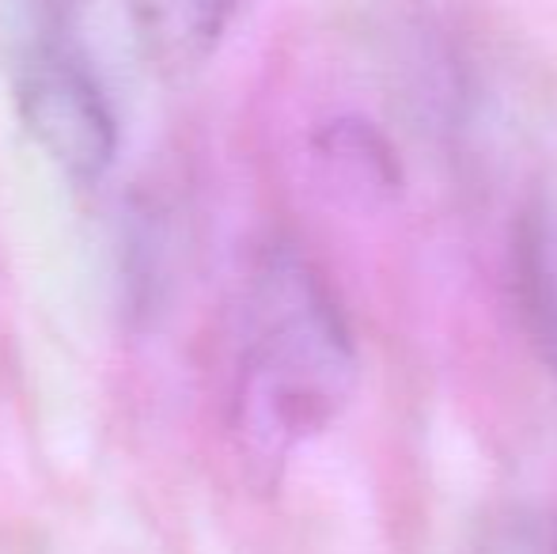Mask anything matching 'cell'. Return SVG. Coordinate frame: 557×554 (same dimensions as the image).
<instances>
[{"label":"cell","mask_w":557,"mask_h":554,"mask_svg":"<svg viewBox=\"0 0 557 554\" xmlns=\"http://www.w3.org/2000/svg\"><path fill=\"white\" fill-rule=\"evenodd\" d=\"M357 392V342L334 288L293 244H270L243 293L232 436L258 482L342 418Z\"/></svg>","instance_id":"obj_1"},{"label":"cell","mask_w":557,"mask_h":554,"mask_svg":"<svg viewBox=\"0 0 557 554\" xmlns=\"http://www.w3.org/2000/svg\"><path fill=\"white\" fill-rule=\"evenodd\" d=\"M20 119L73 183H99L117 160V119L103 81L76 42L73 0H38L15 76Z\"/></svg>","instance_id":"obj_2"},{"label":"cell","mask_w":557,"mask_h":554,"mask_svg":"<svg viewBox=\"0 0 557 554\" xmlns=\"http://www.w3.org/2000/svg\"><path fill=\"white\" fill-rule=\"evenodd\" d=\"M516 296L528 338L557 387V194L523 209L516 229Z\"/></svg>","instance_id":"obj_3"},{"label":"cell","mask_w":557,"mask_h":554,"mask_svg":"<svg viewBox=\"0 0 557 554\" xmlns=\"http://www.w3.org/2000/svg\"><path fill=\"white\" fill-rule=\"evenodd\" d=\"M243 0H125L145 53L163 69H194L221 46Z\"/></svg>","instance_id":"obj_4"},{"label":"cell","mask_w":557,"mask_h":554,"mask_svg":"<svg viewBox=\"0 0 557 554\" xmlns=\"http://www.w3.org/2000/svg\"><path fill=\"white\" fill-rule=\"evenodd\" d=\"M467 554H557V513H523L500 520Z\"/></svg>","instance_id":"obj_5"}]
</instances>
